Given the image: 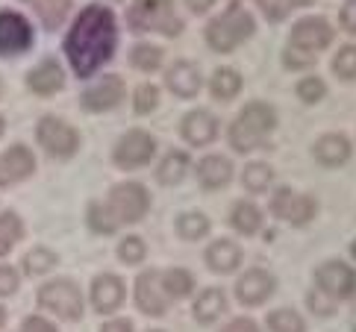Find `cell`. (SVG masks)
<instances>
[{"mask_svg":"<svg viewBox=\"0 0 356 332\" xmlns=\"http://www.w3.org/2000/svg\"><path fill=\"white\" fill-rule=\"evenodd\" d=\"M154 153H156L154 135L145 133V130H133L118 142L115 162L121 165V168H142V165H147L150 159H154Z\"/></svg>","mask_w":356,"mask_h":332,"instance_id":"cell-9","label":"cell"},{"mask_svg":"<svg viewBox=\"0 0 356 332\" xmlns=\"http://www.w3.org/2000/svg\"><path fill=\"white\" fill-rule=\"evenodd\" d=\"M324 94H327V85H324V80H318V76H303L298 83V97L303 103H318Z\"/></svg>","mask_w":356,"mask_h":332,"instance_id":"cell-39","label":"cell"},{"mask_svg":"<svg viewBox=\"0 0 356 332\" xmlns=\"http://www.w3.org/2000/svg\"><path fill=\"white\" fill-rule=\"evenodd\" d=\"M39 144L50 153V156H74L80 147V135L74 126H68L65 121L59 118H42L39 121Z\"/></svg>","mask_w":356,"mask_h":332,"instance_id":"cell-7","label":"cell"},{"mask_svg":"<svg viewBox=\"0 0 356 332\" xmlns=\"http://www.w3.org/2000/svg\"><path fill=\"white\" fill-rule=\"evenodd\" d=\"M333 71L339 76H345V80H353L356 76V44H348V47H341L336 59H333Z\"/></svg>","mask_w":356,"mask_h":332,"instance_id":"cell-38","label":"cell"},{"mask_svg":"<svg viewBox=\"0 0 356 332\" xmlns=\"http://www.w3.org/2000/svg\"><path fill=\"white\" fill-rule=\"evenodd\" d=\"M130 59H133V65L138 71H156L162 65V50L154 47V44H136Z\"/></svg>","mask_w":356,"mask_h":332,"instance_id":"cell-34","label":"cell"},{"mask_svg":"<svg viewBox=\"0 0 356 332\" xmlns=\"http://www.w3.org/2000/svg\"><path fill=\"white\" fill-rule=\"evenodd\" d=\"M3 130H6V121H3V115H0V135H3Z\"/></svg>","mask_w":356,"mask_h":332,"instance_id":"cell-52","label":"cell"},{"mask_svg":"<svg viewBox=\"0 0 356 332\" xmlns=\"http://www.w3.org/2000/svg\"><path fill=\"white\" fill-rule=\"evenodd\" d=\"M207 262H209V267L215 274H230V271H236L238 262H241V250L233 244V241L221 238V241H215V244H209Z\"/></svg>","mask_w":356,"mask_h":332,"instance_id":"cell-23","label":"cell"},{"mask_svg":"<svg viewBox=\"0 0 356 332\" xmlns=\"http://www.w3.org/2000/svg\"><path fill=\"white\" fill-rule=\"evenodd\" d=\"M33 44V27L21 12L12 9H0V53L3 56H15L24 53Z\"/></svg>","mask_w":356,"mask_h":332,"instance_id":"cell-8","label":"cell"},{"mask_svg":"<svg viewBox=\"0 0 356 332\" xmlns=\"http://www.w3.org/2000/svg\"><path fill=\"white\" fill-rule=\"evenodd\" d=\"M224 309H227L224 291L207 288V291H203V294L197 297V303H195V317H197L200 324H212V321H218Z\"/></svg>","mask_w":356,"mask_h":332,"instance_id":"cell-25","label":"cell"},{"mask_svg":"<svg viewBox=\"0 0 356 332\" xmlns=\"http://www.w3.org/2000/svg\"><path fill=\"white\" fill-rule=\"evenodd\" d=\"M136 303L145 315H154V317L165 315V291L156 271H145L136 279Z\"/></svg>","mask_w":356,"mask_h":332,"instance_id":"cell-16","label":"cell"},{"mask_svg":"<svg viewBox=\"0 0 356 332\" xmlns=\"http://www.w3.org/2000/svg\"><path fill=\"white\" fill-rule=\"evenodd\" d=\"M92 303H95V309L100 315L115 312L118 306L124 303V283L118 276H112V274L97 276L95 285H92Z\"/></svg>","mask_w":356,"mask_h":332,"instance_id":"cell-18","label":"cell"},{"mask_svg":"<svg viewBox=\"0 0 356 332\" xmlns=\"http://www.w3.org/2000/svg\"><path fill=\"white\" fill-rule=\"evenodd\" d=\"M159 283H162V291H165V297H174V300H183L188 291H192L195 285V279L188 271H183V267H171V271H165L159 274Z\"/></svg>","mask_w":356,"mask_h":332,"instance_id":"cell-26","label":"cell"},{"mask_svg":"<svg viewBox=\"0 0 356 332\" xmlns=\"http://www.w3.org/2000/svg\"><path fill=\"white\" fill-rule=\"evenodd\" d=\"M259 6H262V12H265V15H268L271 21L286 18V12L291 9L289 0H259Z\"/></svg>","mask_w":356,"mask_h":332,"instance_id":"cell-42","label":"cell"},{"mask_svg":"<svg viewBox=\"0 0 356 332\" xmlns=\"http://www.w3.org/2000/svg\"><path fill=\"white\" fill-rule=\"evenodd\" d=\"M318 291L330 300H345L356 291V274L341 262H327L318 267Z\"/></svg>","mask_w":356,"mask_h":332,"instance_id":"cell-12","label":"cell"},{"mask_svg":"<svg viewBox=\"0 0 356 332\" xmlns=\"http://www.w3.org/2000/svg\"><path fill=\"white\" fill-rule=\"evenodd\" d=\"M341 27L356 35V0H348V3L341 6Z\"/></svg>","mask_w":356,"mask_h":332,"instance_id":"cell-45","label":"cell"},{"mask_svg":"<svg viewBox=\"0 0 356 332\" xmlns=\"http://www.w3.org/2000/svg\"><path fill=\"white\" fill-rule=\"evenodd\" d=\"M62 68L56 65L54 59H47V62H42L39 68H33L30 71V76H27V85L33 88L35 94H54V92H59L62 88Z\"/></svg>","mask_w":356,"mask_h":332,"instance_id":"cell-22","label":"cell"},{"mask_svg":"<svg viewBox=\"0 0 356 332\" xmlns=\"http://www.w3.org/2000/svg\"><path fill=\"white\" fill-rule=\"evenodd\" d=\"M283 59H286L289 68H307V65H312V62H315V53H307V50H298V47H289Z\"/></svg>","mask_w":356,"mask_h":332,"instance_id":"cell-41","label":"cell"},{"mask_svg":"<svg viewBox=\"0 0 356 332\" xmlns=\"http://www.w3.org/2000/svg\"><path fill=\"white\" fill-rule=\"evenodd\" d=\"M106 206H109L112 215H115L118 224H136V221L145 218V212L150 206V197H147L145 185H138V183H121V185L112 188Z\"/></svg>","mask_w":356,"mask_h":332,"instance_id":"cell-6","label":"cell"},{"mask_svg":"<svg viewBox=\"0 0 356 332\" xmlns=\"http://www.w3.org/2000/svg\"><path fill=\"white\" fill-rule=\"evenodd\" d=\"M27 6H33V12L42 18V24L44 27H59L62 21H65V15H68V9H71V3L74 0H24Z\"/></svg>","mask_w":356,"mask_h":332,"instance_id":"cell-24","label":"cell"},{"mask_svg":"<svg viewBox=\"0 0 356 332\" xmlns=\"http://www.w3.org/2000/svg\"><path fill=\"white\" fill-rule=\"evenodd\" d=\"M18 288V274L12 267H0V297H9Z\"/></svg>","mask_w":356,"mask_h":332,"instance_id":"cell-43","label":"cell"},{"mask_svg":"<svg viewBox=\"0 0 356 332\" xmlns=\"http://www.w3.org/2000/svg\"><path fill=\"white\" fill-rule=\"evenodd\" d=\"M274 126H277V112L268 103H248L230 126V144L238 153L262 147Z\"/></svg>","mask_w":356,"mask_h":332,"instance_id":"cell-2","label":"cell"},{"mask_svg":"<svg viewBox=\"0 0 356 332\" xmlns=\"http://www.w3.org/2000/svg\"><path fill=\"white\" fill-rule=\"evenodd\" d=\"M100 332H133V324L130 321H109Z\"/></svg>","mask_w":356,"mask_h":332,"instance_id":"cell-48","label":"cell"},{"mask_svg":"<svg viewBox=\"0 0 356 332\" xmlns=\"http://www.w3.org/2000/svg\"><path fill=\"white\" fill-rule=\"evenodd\" d=\"M118 3H124V0H118Z\"/></svg>","mask_w":356,"mask_h":332,"instance_id":"cell-55","label":"cell"},{"mask_svg":"<svg viewBox=\"0 0 356 332\" xmlns=\"http://www.w3.org/2000/svg\"><path fill=\"white\" fill-rule=\"evenodd\" d=\"M121 97H124V80L115 74H106L92 88H86L83 106L88 112H106V109H115L121 103Z\"/></svg>","mask_w":356,"mask_h":332,"instance_id":"cell-13","label":"cell"},{"mask_svg":"<svg viewBox=\"0 0 356 332\" xmlns=\"http://www.w3.org/2000/svg\"><path fill=\"white\" fill-rule=\"evenodd\" d=\"M253 15L241 6V3H230L218 18L209 21L207 27V42L212 50H218V53H230V50H236L245 38L253 35Z\"/></svg>","mask_w":356,"mask_h":332,"instance_id":"cell-3","label":"cell"},{"mask_svg":"<svg viewBox=\"0 0 356 332\" xmlns=\"http://www.w3.org/2000/svg\"><path fill=\"white\" fill-rule=\"evenodd\" d=\"M3 324H6V312L0 309V329H3Z\"/></svg>","mask_w":356,"mask_h":332,"instance_id":"cell-51","label":"cell"},{"mask_svg":"<svg viewBox=\"0 0 356 332\" xmlns=\"http://www.w3.org/2000/svg\"><path fill=\"white\" fill-rule=\"evenodd\" d=\"M215 133H218V121H215L209 112L197 109V112H188V115H186V121H183V135H186V142L203 147V144L212 142Z\"/></svg>","mask_w":356,"mask_h":332,"instance_id":"cell-19","label":"cell"},{"mask_svg":"<svg viewBox=\"0 0 356 332\" xmlns=\"http://www.w3.org/2000/svg\"><path fill=\"white\" fill-rule=\"evenodd\" d=\"M177 229H180L183 238L197 241L209 233V218L200 212H186V215H180V221H177Z\"/></svg>","mask_w":356,"mask_h":332,"instance_id":"cell-31","label":"cell"},{"mask_svg":"<svg viewBox=\"0 0 356 332\" xmlns=\"http://www.w3.org/2000/svg\"><path fill=\"white\" fill-rule=\"evenodd\" d=\"M21 235H24V226H21V218H18V215H12V212L0 215V256L15 247Z\"/></svg>","mask_w":356,"mask_h":332,"instance_id":"cell-30","label":"cell"},{"mask_svg":"<svg viewBox=\"0 0 356 332\" xmlns=\"http://www.w3.org/2000/svg\"><path fill=\"white\" fill-rule=\"evenodd\" d=\"M330 42H333V27H330L327 18H303L295 24V30H291L289 47L307 50V53L318 56V50H324Z\"/></svg>","mask_w":356,"mask_h":332,"instance_id":"cell-11","label":"cell"},{"mask_svg":"<svg viewBox=\"0 0 356 332\" xmlns=\"http://www.w3.org/2000/svg\"><path fill=\"white\" fill-rule=\"evenodd\" d=\"M186 168H188V156L183 150H171L168 156L162 159V165L156 168V180L162 185H174V183H180L183 176H186Z\"/></svg>","mask_w":356,"mask_h":332,"instance_id":"cell-27","label":"cell"},{"mask_svg":"<svg viewBox=\"0 0 356 332\" xmlns=\"http://www.w3.org/2000/svg\"><path fill=\"white\" fill-rule=\"evenodd\" d=\"M56 265V256L50 250H44V247H35V250H30L27 253V259H24V267L33 274V276H39V274H47L50 267Z\"/></svg>","mask_w":356,"mask_h":332,"instance_id":"cell-36","label":"cell"},{"mask_svg":"<svg viewBox=\"0 0 356 332\" xmlns=\"http://www.w3.org/2000/svg\"><path fill=\"white\" fill-rule=\"evenodd\" d=\"M271 180H274V174H271L268 165H262V162L248 165L245 174H241V183H245L248 191H265L271 185Z\"/></svg>","mask_w":356,"mask_h":332,"instance_id":"cell-33","label":"cell"},{"mask_svg":"<svg viewBox=\"0 0 356 332\" xmlns=\"http://www.w3.org/2000/svg\"><path fill=\"white\" fill-rule=\"evenodd\" d=\"M315 159L321 165H341L350 159V142L345 135L339 133H330V135H321L315 144Z\"/></svg>","mask_w":356,"mask_h":332,"instance_id":"cell-21","label":"cell"},{"mask_svg":"<svg viewBox=\"0 0 356 332\" xmlns=\"http://www.w3.org/2000/svg\"><path fill=\"white\" fill-rule=\"evenodd\" d=\"M197 180L203 188H221L233 180V165L224 156H207L197 165Z\"/></svg>","mask_w":356,"mask_h":332,"instance_id":"cell-20","label":"cell"},{"mask_svg":"<svg viewBox=\"0 0 356 332\" xmlns=\"http://www.w3.org/2000/svg\"><path fill=\"white\" fill-rule=\"evenodd\" d=\"M127 24L136 33H162V35H180L183 18L177 15L174 0H138L127 12Z\"/></svg>","mask_w":356,"mask_h":332,"instance_id":"cell-4","label":"cell"},{"mask_svg":"<svg viewBox=\"0 0 356 332\" xmlns=\"http://www.w3.org/2000/svg\"><path fill=\"white\" fill-rule=\"evenodd\" d=\"M209 88H212L215 100H233L238 94V88H241V76H238L236 68H218L212 76Z\"/></svg>","mask_w":356,"mask_h":332,"instance_id":"cell-29","label":"cell"},{"mask_svg":"<svg viewBox=\"0 0 356 332\" xmlns=\"http://www.w3.org/2000/svg\"><path fill=\"white\" fill-rule=\"evenodd\" d=\"M156 103H159V92H156V85L145 83V85H138V88H136V112H138V115L154 112V109H156Z\"/></svg>","mask_w":356,"mask_h":332,"instance_id":"cell-40","label":"cell"},{"mask_svg":"<svg viewBox=\"0 0 356 332\" xmlns=\"http://www.w3.org/2000/svg\"><path fill=\"white\" fill-rule=\"evenodd\" d=\"M35 168V159L33 153L24 147V144H15L0 153V185H12L24 180V176H30Z\"/></svg>","mask_w":356,"mask_h":332,"instance_id":"cell-15","label":"cell"},{"mask_svg":"<svg viewBox=\"0 0 356 332\" xmlns=\"http://www.w3.org/2000/svg\"><path fill=\"white\" fill-rule=\"evenodd\" d=\"M224 332H259V326L250 321V317H236L233 324H227Z\"/></svg>","mask_w":356,"mask_h":332,"instance_id":"cell-47","label":"cell"},{"mask_svg":"<svg viewBox=\"0 0 356 332\" xmlns=\"http://www.w3.org/2000/svg\"><path fill=\"white\" fill-rule=\"evenodd\" d=\"M271 209H274L277 218H283L295 226H303L315 218V200L307 194H298V191H291V188L277 191L274 200H271Z\"/></svg>","mask_w":356,"mask_h":332,"instance_id":"cell-10","label":"cell"},{"mask_svg":"<svg viewBox=\"0 0 356 332\" xmlns=\"http://www.w3.org/2000/svg\"><path fill=\"white\" fill-rule=\"evenodd\" d=\"M39 306L47 312H54L62 321H80L83 315V294L77 291V285L71 279H56V283H47L39 291Z\"/></svg>","mask_w":356,"mask_h":332,"instance_id":"cell-5","label":"cell"},{"mask_svg":"<svg viewBox=\"0 0 356 332\" xmlns=\"http://www.w3.org/2000/svg\"><path fill=\"white\" fill-rule=\"evenodd\" d=\"M350 253H353V259H356V241H353V247H350Z\"/></svg>","mask_w":356,"mask_h":332,"instance_id":"cell-53","label":"cell"},{"mask_svg":"<svg viewBox=\"0 0 356 332\" xmlns=\"http://www.w3.org/2000/svg\"><path fill=\"white\" fill-rule=\"evenodd\" d=\"M186 3H188V9L197 12V15H200V12H207V9L215 3V0H186Z\"/></svg>","mask_w":356,"mask_h":332,"instance_id":"cell-49","label":"cell"},{"mask_svg":"<svg viewBox=\"0 0 356 332\" xmlns=\"http://www.w3.org/2000/svg\"><path fill=\"white\" fill-rule=\"evenodd\" d=\"M271 294H274V276L268 271H262V267H253V271H248L236 283V297L245 306H259Z\"/></svg>","mask_w":356,"mask_h":332,"instance_id":"cell-14","label":"cell"},{"mask_svg":"<svg viewBox=\"0 0 356 332\" xmlns=\"http://www.w3.org/2000/svg\"><path fill=\"white\" fill-rule=\"evenodd\" d=\"M21 332H56V326L47 324L44 317H27L24 326H21Z\"/></svg>","mask_w":356,"mask_h":332,"instance_id":"cell-46","label":"cell"},{"mask_svg":"<svg viewBox=\"0 0 356 332\" xmlns=\"http://www.w3.org/2000/svg\"><path fill=\"white\" fill-rule=\"evenodd\" d=\"M312 0H289V6H309Z\"/></svg>","mask_w":356,"mask_h":332,"instance_id":"cell-50","label":"cell"},{"mask_svg":"<svg viewBox=\"0 0 356 332\" xmlns=\"http://www.w3.org/2000/svg\"><path fill=\"white\" fill-rule=\"evenodd\" d=\"M0 94H3V80H0Z\"/></svg>","mask_w":356,"mask_h":332,"instance_id":"cell-54","label":"cell"},{"mask_svg":"<svg viewBox=\"0 0 356 332\" xmlns=\"http://www.w3.org/2000/svg\"><path fill=\"white\" fill-rule=\"evenodd\" d=\"M118 256H121L124 265H138L145 259V241L138 235H127L118 244Z\"/></svg>","mask_w":356,"mask_h":332,"instance_id":"cell-37","label":"cell"},{"mask_svg":"<svg viewBox=\"0 0 356 332\" xmlns=\"http://www.w3.org/2000/svg\"><path fill=\"white\" fill-rule=\"evenodd\" d=\"M230 221L233 226L238 229L241 235H253V233H259V226H262V212L253 206V203H236L233 206V215H230Z\"/></svg>","mask_w":356,"mask_h":332,"instance_id":"cell-28","label":"cell"},{"mask_svg":"<svg viewBox=\"0 0 356 332\" xmlns=\"http://www.w3.org/2000/svg\"><path fill=\"white\" fill-rule=\"evenodd\" d=\"M271 332H303V317L291 309H277L268 315Z\"/></svg>","mask_w":356,"mask_h":332,"instance_id":"cell-35","label":"cell"},{"mask_svg":"<svg viewBox=\"0 0 356 332\" xmlns=\"http://www.w3.org/2000/svg\"><path fill=\"white\" fill-rule=\"evenodd\" d=\"M165 83H168V88L177 94V97H195L200 92V71L195 62H174V65L168 68V74H165Z\"/></svg>","mask_w":356,"mask_h":332,"instance_id":"cell-17","label":"cell"},{"mask_svg":"<svg viewBox=\"0 0 356 332\" xmlns=\"http://www.w3.org/2000/svg\"><path fill=\"white\" fill-rule=\"evenodd\" d=\"M88 226L95 229V233H115V229L121 226L118 221H115V215L109 212V206L106 203H92L88 206Z\"/></svg>","mask_w":356,"mask_h":332,"instance_id":"cell-32","label":"cell"},{"mask_svg":"<svg viewBox=\"0 0 356 332\" xmlns=\"http://www.w3.org/2000/svg\"><path fill=\"white\" fill-rule=\"evenodd\" d=\"M333 303L336 300H330L324 291H318V288L309 294V306H312V312H318V315H330V312H333Z\"/></svg>","mask_w":356,"mask_h":332,"instance_id":"cell-44","label":"cell"},{"mask_svg":"<svg viewBox=\"0 0 356 332\" xmlns=\"http://www.w3.org/2000/svg\"><path fill=\"white\" fill-rule=\"evenodd\" d=\"M115 44H118L115 15H112V9L100 3L86 6L65 35V53L77 76H92L100 65H106Z\"/></svg>","mask_w":356,"mask_h":332,"instance_id":"cell-1","label":"cell"}]
</instances>
